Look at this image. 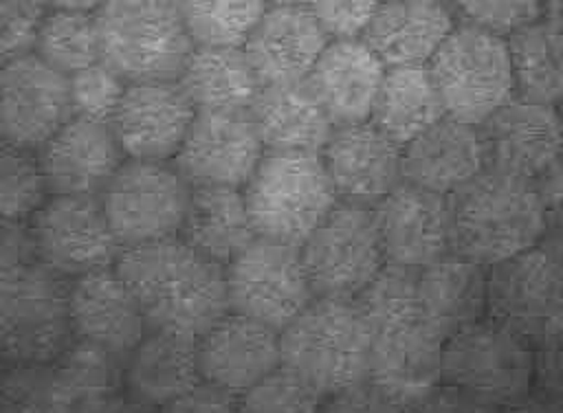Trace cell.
I'll return each instance as SVG.
<instances>
[{
	"instance_id": "cell-1",
	"label": "cell",
	"mask_w": 563,
	"mask_h": 413,
	"mask_svg": "<svg viewBox=\"0 0 563 413\" xmlns=\"http://www.w3.org/2000/svg\"><path fill=\"white\" fill-rule=\"evenodd\" d=\"M114 268L150 330L198 338L229 310L224 264L180 235L121 248Z\"/></svg>"
},
{
	"instance_id": "cell-2",
	"label": "cell",
	"mask_w": 563,
	"mask_h": 413,
	"mask_svg": "<svg viewBox=\"0 0 563 413\" xmlns=\"http://www.w3.org/2000/svg\"><path fill=\"white\" fill-rule=\"evenodd\" d=\"M451 250L486 268L548 233L537 182L486 167L449 196Z\"/></svg>"
},
{
	"instance_id": "cell-3",
	"label": "cell",
	"mask_w": 563,
	"mask_h": 413,
	"mask_svg": "<svg viewBox=\"0 0 563 413\" xmlns=\"http://www.w3.org/2000/svg\"><path fill=\"white\" fill-rule=\"evenodd\" d=\"M532 380V345L488 316L444 341L435 409H519Z\"/></svg>"
},
{
	"instance_id": "cell-4",
	"label": "cell",
	"mask_w": 563,
	"mask_h": 413,
	"mask_svg": "<svg viewBox=\"0 0 563 413\" xmlns=\"http://www.w3.org/2000/svg\"><path fill=\"white\" fill-rule=\"evenodd\" d=\"M372 347L369 378L433 384L446 336L433 325L416 290V270L385 266L356 297Z\"/></svg>"
},
{
	"instance_id": "cell-5",
	"label": "cell",
	"mask_w": 563,
	"mask_h": 413,
	"mask_svg": "<svg viewBox=\"0 0 563 413\" xmlns=\"http://www.w3.org/2000/svg\"><path fill=\"white\" fill-rule=\"evenodd\" d=\"M282 365L325 400L369 378L372 347L356 299L314 297L282 332Z\"/></svg>"
},
{
	"instance_id": "cell-6",
	"label": "cell",
	"mask_w": 563,
	"mask_h": 413,
	"mask_svg": "<svg viewBox=\"0 0 563 413\" xmlns=\"http://www.w3.org/2000/svg\"><path fill=\"white\" fill-rule=\"evenodd\" d=\"M128 406L123 362L70 341L55 358L2 367L0 411H106Z\"/></svg>"
},
{
	"instance_id": "cell-7",
	"label": "cell",
	"mask_w": 563,
	"mask_h": 413,
	"mask_svg": "<svg viewBox=\"0 0 563 413\" xmlns=\"http://www.w3.org/2000/svg\"><path fill=\"white\" fill-rule=\"evenodd\" d=\"M242 193L255 235L290 246H301L339 202L312 152H266Z\"/></svg>"
},
{
	"instance_id": "cell-8",
	"label": "cell",
	"mask_w": 563,
	"mask_h": 413,
	"mask_svg": "<svg viewBox=\"0 0 563 413\" xmlns=\"http://www.w3.org/2000/svg\"><path fill=\"white\" fill-rule=\"evenodd\" d=\"M95 20L101 62L125 81L178 79L194 48L174 0H103Z\"/></svg>"
},
{
	"instance_id": "cell-9",
	"label": "cell",
	"mask_w": 563,
	"mask_h": 413,
	"mask_svg": "<svg viewBox=\"0 0 563 413\" xmlns=\"http://www.w3.org/2000/svg\"><path fill=\"white\" fill-rule=\"evenodd\" d=\"M68 279L37 259L0 268V365H37L68 343Z\"/></svg>"
},
{
	"instance_id": "cell-10",
	"label": "cell",
	"mask_w": 563,
	"mask_h": 413,
	"mask_svg": "<svg viewBox=\"0 0 563 413\" xmlns=\"http://www.w3.org/2000/svg\"><path fill=\"white\" fill-rule=\"evenodd\" d=\"M486 316L530 345L563 336V235L488 268Z\"/></svg>"
},
{
	"instance_id": "cell-11",
	"label": "cell",
	"mask_w": 563,
	"mask_h": 413,
	"mask_svg": "<svg viewBox=\"0 0 563 413\" xmlns=\"http://www.w3.org/2000/svg\"><path fill=\"white\" fill-rule=\"evenodd\" d=\"M429 70L444 116L468 125H482L517 97L508 40L466 22L453 26Z\"/></svg>"
},
{
	"instance_id": "cell-12",
	"label": "cell",
	"mask_w": 563,
	"mask_h": 413,
	"mask_svg": "<svg viewBox=\"0 0 563 413\" xmlns=\"http://www.w3.org/2000/svg\"><path fill=\"white\" fill-rule=\"evenodd\" d=\"M191 185L172 160L125 158L99 193L106 220L121 248L176 237Z\"/></svg>"
},
{
	"instance_id": "cell-13",
	"label": "cell",
	"mask_w": 563,
	"mask_h": 413,
	"mask_svg": "<svg viewBox=\"0 0 563 413\" xmlns=\"http://www.w3.org/2000/svg\"><path fill=\"white\" fill-rule=\"evenodd\" d=\"M314 297L356 299L385 268L372 206L339 200L299 246Z\"/></svg>"
},
{
	"instance_id": "cell-14",
	"label": "cell",
	"mask_w": 563,
	"mask_h": 413,
	"mask_svg": "<svg viewBox=\"0 0 563 413\" xmlns=\"http://www.w3.org/2000/svg\"><path fill=\"white\" fill-rule=\"evenodd\" d=\"M229 310L282 332L312 299L299 246L255 237L224 264Z\"/></svg>"
},
{
	"instance_id": "cell-15",
	"label": "cell",
	"mask_w": 563,
	"mask_h": 413,
	"mask_svg": "<svg viewBox=\"0 0 563 413\" xmlns=\"http://www.w3.org/2000/svg\"><path fill=\"white\" fill-rule=\"evenodd\" d=\"M29 231L37 261L68 281L114 266L121 253L99 196H46Z\"/></svg>"
},
{
	"instance_id": "cell-16",
	"label": "cell",
	"mask_w": 563,
	"mask_h": 413,
	"mask_svg": "<svg viewBox=\"0 0 563 413\" xmlns=\"http://www.w3.org/2000/svg\"><path fill=\"white\" fill-rule=\"evenodd\" d=\"M264 154L249 110H196L172 163L191 187L242 189Z\"/></svg>"
},
{
	"instance_id": "cell-17",
	"label": "cell",
	"mask_w": 563,
	"mask_h": 413,
	"mask_svg": "<svg viewBox=\"0 0 563 413\" xmlns=\"http://www.w3.org/2000/svg\"><path fill=\"white\" fill-rule=\"evenodd\" d=\"M70 116L68 75L33 51L0 66V141L35 152Z\"/></svg>"
},
{
	"instance_id": "cell-18",
	"label": "cell",
	"mask_w": 563,
	"mask_h": 413,
	"mask_svg": "<svg viewBox=\"0 0 563 413\" xmlns=\"http://www.w3.org/2000/svg\"><path fill=\"white\" fill-rule=\"evenodd\" d=\"M372 213L385 266L418 270L451 250L446 196L400 180Z\"/></svg>"
},
{
	"instance_id": "cell-19",
	"label": "cell",
	"mask_w": 563,
	"mask_h": 413,
	"mask_svg": "<svg viewBox=\"0 0 563 413\" xmlns=\"http://www.w3.org/2000/svg\"><path fill=\"white\" fill-rule=\"evenodd\" d=\"M486 167L539 182L563 156V121L556 105L512 97L479 125Z\"/></svg>"
},
{
	"instance_id": "cell-20",
	"label": "cell",
	"mask_w": 563,
	"mask_h": 413,
	"mask_svg": "<svg viewBox=\"0 0 563 413\" xmlns=\"http://www.w3.org/2000/svg\"><path fill=\"white\" fill-rule=\"evenodd\" d=\"M194 114L178 79L128 81L110 127L125 158L174 160Z\"/></svg>"
},
{
	"instance_id": "cell-21",
	"label": "cell",
	"mask_w": 563,
	"mask_h": 413,
	"mask_svg": "<svg viewBox=\"0 0 563 413\" xmlns=\"http://www.w3.org/2000/svg\"><path fill=\"white\" fill-rule=\"evenodd\" d=\"M68 319L75 341L123 362L150 332L132 292L114 266L68 281Z\"/></svg>"
},
{
	"instance_id": "cell-22",
	"label": "cell",
	"mask_w": 563,
	"mask_h": 413,
	"mask_svg": "<svg viewBox=\"0 0 563 413\" xmlns=\"http://www.w3.org/2000/svg\"><path fill=\"white\" fill-rule=\"evenodd\" d=\"M48 196H99L125 154L110 123L70 116L35 152Z\"/></svg>"
},
{
	"instance_id": "cell-23",
	"label": "cell",
	"mask_w": 563,
	"mask_h": 413,
	"mask_svg": "<svg viewBox=\"0 0 563 413\" xmlns=\"http://www.w3.org/2000/svg\"><path fill=\"white\" fill-rule=\"evenodd\" d=\"M200 378L242 398L282 365L279 332L249 316L227 312L196 338Z\"/></svg>"
},
{
	"instance_id": "cell-24",
	"label": "cell",
	"mask_w": 563,
	"mask_h": 413,
	"mask_svg": "<svg viewBox=\"0 0 563 413\" xmlns=\"http://www.w3.org/2000/svg\"><path fill=\"white\" fill-rule=\"evenodd\" d=\"M339 200L374 206L402 180V147L369 121L334 127L321 152Z\"/></svg>"
},
{
	"instance_id": "cell-25",
	"label": "cell",
	"mask_w": 563,
	"mask_h": 413,
	"mask_svg": "<svg viewBox=\"0 0 563 413\" xmlns=\"http://www.w3.org/2000/svg\"><path fill=\"white\" fill-rule=\"evenodd\" d=\"M330 37L308 4H268L242 44L262 86L308 77Z\"/></svg>"
},
{
	"instance_id": "cell-26",
	"label": "cell",
	"mask_w": 563,
	"mask_h": 413,
	"mask_svg": "<svg viewBox=\"0 0 563 413\" xmlns=\"http://www.w3.org/2000/svg\"><path fill=\"white\" fill-rule=\"evenodd\" d=\"M385 64L361 40H330L303 79L334 127L369 121Z\"/></svg>"
},
{
	"instance_id": "cell-27",
	"label": "cell",
	"mask_w": 563,
	"mask_h": 413,
	"mask_svg": "<svg viewBox=\"0 0 563 413\" xmlns=\"http://www.w3.org/2000/svg\"><path fill=\"white\" fill-rule=\"evenodd\" d=\"M486 169L479 125L442 116L402 147V180L451 196Z\"/></svg>"
},
{
	"instance_id": "cell-28",
	"label": "cell",
	"mask_w": 563,
	"mask_h": 413,
	"mask_svg": "<svg viewBox=\"0 0 563 413\" xmlns=\"http://www.w3.org/2000/svg\"><path fill=\"white\" fill-rule=\"evenodd\" d=\"M455 24L451 0H383L361 40L385 66H420Z\"/></svg>"
},
{
	"instance_id": "cell-29",
	"label": "cell",
	"mask_w": 563,
	"mask_h": 413,
	"mask_svg": "<svg viewBox=\"0 0 563 413\" xmlns=\"http://www.w3.org/2000/svg\"><path fill=\"white\" fill-rule=\"evenodd\" d=\"M196 338L150 330L123 360V395L134 409H165L200 382Z\"/></svg>"
},
{
	"instance_id": "cell-30",
	"label": "cell",
	"mask_w": 563,
	"mask_h": 413,
	"mask_svg": "<svg viewBox=\"0 0 563 413\" xmlns=\"http://www.w3.org/2000/svg\"><path fill=\"white\" fill-rule=\"evenodd\" d=\"M249 114L266 152L321 154L334 130L306 81L262 86Z\"/></svg>"
},
{
	"instance_id": "cell-31",
	"label": "cell",
	"mask_w": 563,
	"mask_h": 413,
	"mask_svg": "<svg viewBox=\"0 0 563 413\" xmlns=\"http://www.w3.org/2000/svg\"><path fill=\"white\" fill-rule=\"evenodd\" d=\"M416 290L433 325L451 334L486 319L488 268L449 250L416 270Z\"/></svg>"
},
{
	"instance_id": "cell-32",
	"label": "cell",
	"mask_w": 563,
	"mask_h": 413,
	"mask_svg": "<svg viewBox=\"0 0 563 413\" xmlns=\"http://www.w3.org/2000/svg\"><path fill=\"white\" fill-rule=\"evenodd\" d=\"M202 255L227 264L257 235L240 187H191L187 213L178 233Z\"/></svg>"
},
{
	"instance_id": "cell-33",
	"label": "cell",
	"mask_w": 563,
	"mask_h": 413,
	"mask_svg": "<svg viewBox=\"0 0 563 413\" xmlns=\"http://www.w3.org/2000/svg\"><path fill=\"white\" fill-rule=\"evenodd\" d=\"M178 83L196 110H249L262 88L242 46L194 44Z\"/></svg>"
},
{
	"instance_id": "cell-34",
	"label": "cell",
	"mask_w": 563,
	"mask_h": 413,
	"mask_svg": "<svg viewBox=\"0 0 563 413\" xmlns=\"http://www.w3.org/2000/svg\"><path fill=\"white\" fill-rule=\"evenodd\" d=\"M444 116L429 64L387 66L376 92L369 123L405 147Z\"/></svg>"
},
{
	"instance_id": "cell-35",
	"label": "cell",
	"mask_w": 563,
	"mask_h": 413,
	"mask_svg": "<svg viewBox=\"0 0 563 413\" xmlns=\"http://www.w3.org/2000/svg\"><path fill=\"white\" fill-rule=\"evenodd\" d=\"M517 97L556 105L563 101V29L537 20L508 37Z\"/></svg>"
},
{
	"instance_id": "cell-36",
	"label": "cell",
	"mask_w": 563,
	"mask_h": 413,
	"mask_svg": "<svg viewBox=\"0 0 563 413\" xmlns=\"http://www.w3.org/2000/svg\"><path fill=\"white\" fill-rule=\"evenodd\" d=\"M33 53L64 75L101 62L95 11L46 9Z\"/></svg>"
},
{
	"instance_id": "cell-37",
	"label": "cell",
	"mask_w": 563,
	"mask_h": 413,
	"mask_svg": "<svg viewBox=\"0 0 563 413\" xmlns=\"http://www.w3.org/2000/svg\"><path fill=\"white\" fill-rule=\"evenodd\" d=\"M196 46H242L268 7L266 0H174Z\"/></svg>"
},
{
	"instance_id": "cell-38",
	"label": "cell",
	"mask_w": 563,
	"mask_h": 413,
	"mask_svg": "<svg viewBox=\"0 0 563 413\" xmlns=\"http://www.w3.org/2000/svg\"><path fill=\"white\" fill-rule=\"evenodd\" d=\"M46 196L35 154L0 141V224L29 220Z\"/></svg>"
},
{
	"instance_id": "cell-39",
	"label": "cell",
	"mask_w": 563,
	"mask_h": 413,
	"mask_svg": "<svg viewBox=\"0 0 563 413\" xmlns=\"http://www.w3.org/2000/svg\"><path fill=\"white\" fill-rule=\"evenodd\" d=\"M128 81L108 64L97 62L68 75L73 116L110 123Z\"/></svg>"
},
{
	"instance_id": "cell-40",
	"label": "cell",
	"mask_w": 563,
	"mask_h": 413,
	"mask_svg": "<svg viewBox=\"0 0 563 413\" xmlns=\"http://www.w3.org/2000/svg\"><path fill=\"white\" fill-rule=\"evenodd\" d=\"M457 22L473 24L501 37L543 18V0H451Z\"/></svg>"
},
{
	"instance_id": "cell-41",
	"label": "cell",
	"mask_w": 563,
	"mask_h": 413,
	"mask_svg": "<svg viewBox=\"0 0 563 413\" xmlns=\"http://www.w3.org/2000/svg\"><path fill=\"white\" fill-rule=\"evenodd\" d=\"M242 411H317L323 398L284 365L275 367L240 398Z\"/></svg>"
},
{
	"instance_id": "cell-42",
	"label": "cell",
	"mask_w": 563,
	"mask_h": 413,
	"mask_svg": "<svg viewBox=\"0 0 563 413\" xmlns=\"http://www.w3.org/2000/svg\"><path fill=\"white\" fill-rule=\"evenodd\" d=\"M44 0H0V66L33 51Z\"/></svg>"
},
{
	"instance_id": "cell-43",
	"label": "cell",
	"mask_w": 563,
	"mask_h": 413,
	"mask_svg": "<svg viewBox=\"0 0 563 413\" xmlns=\"http://www.w3.org/2000/svg\"><path fill=\"white\" fill-rule=\"evenodd\" d=\"M523 406L563 411V336L532 345V380Z\"/></svg>"
},
{
	"instance_id": "cell-44",
	"label": "cell",
	"mask_w": 563,
	"mask_h": 413,
	"mask_svg": "<svg viewBox=\"0 0 563 413\" xmlns=\"http://www.w3.org/2000/svg\"><path fill=\"white\" fill-rule=\"evenodd\" d=\"M383 0H308V9L330 40L361 37Z\"/></svg>"
},
{
	"instance_id": "cell-45",
	"label": "cell",
	"mask_w": 563,
	"mask_h": 413,
	"mask_svg": "<svg viewBox=\"0 0 563 413\" xmlns=\"http://www.w3.org/2000/svg\"><path fill=\"white\" fill-rule=\"evenodd\" d=\"M37 259L29 231V220L0 224V268Z\"/></svg>"
},
{
	"instance_id": "cell-46",
	"label": "cell",
	"mask_w": 563,
	"mask_h": 413,
	"mask_svg": "<svg viewBox=\"0 0 563 413\" xmlns=\"http://www.w3.org/2000/svg\"><path fill=\"white\" fill-rule=\"evenodd\" d=\"M545 220H548V233L563 235V156L554 163V167L537 182Z\"/></svg>"
},
{
	"instance_id": "cell-47",
	"label": "cell",
	"mask_w": 563,
	"mask_h": 413,
	"mask_svg": "<svg viewBox=\"0 0 563 413\" xmlns=\"http://www.w3.org/2000/svg\"><path fill=\"white\" fill-rule=\"evenodd\" d=\"M103 0H44L48 9H77V11H97Z\"/></svg>"
},
{
	"instance_id": "cell-48",
	"label": "cell",
	"mask_w": 563,
	"mask_h": 413,
	"mask_svg": "<svg viewBox=\"0 0 563 413\" xmlns=\"http://www.w3.org/2000/svg\"><path fill=\"white\" fill-rule=\"evenodd\" d=\"M543 20L563 29V0H543Z\"/></svg>"
},
{
	"instance_id": "cell-49",
	"label": "cell",
	"mask_w": 563,
	"mask_h": 413,
	"mask_svg": "<svg viewBox=\"0 0 563 413\" xmlns=\"http://www.w3.org/2000/svg\"><path fill=\"white\" fill-rule=\"evenodd\" d=\"M268 4H308V0H266Z\"/></svg>"
},
{
	"instance_id": "cell-50",
	"label": "cell",
	"mask_w": 563,
	"mask_h": 413,
	"mask_svg": "<svg viewBox=\"0 0 563 413\" xmlns=\"http://www.w3.org/2000/svg\"><path fill=\"white\" fill-rule=\"evenodd\" d=\"M556 110H559V114H561V121H563V101H561V103H556Z\"/></svg>"
},
{
	"instance_id": "cell-51",
	"label": "cell",
	"mask_w": 563,
	"mask_h": 413,
	"mask_svg": "<svg viewBox=\"0 0 563 413\" xmlns=\"http://www.w3.org/2000/svg\"><path fill=\"white\" fill-rule=\"evenodd\" d=\"M0 371H2V365H0Z\"/></svg>"
}]
</instances>
